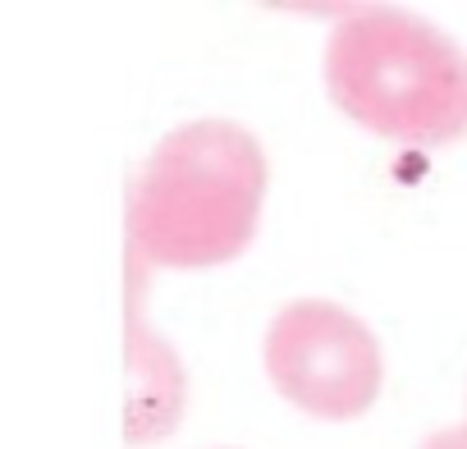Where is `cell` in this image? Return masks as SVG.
<instances>
[{
  "label": "cell",
  "instance_id": "1",
  "mask_svg": "<svg viewBox=\"0 0 467 449\" xmlns=\"http://www.w3.org/2000/svg\"><path fill=\"white\" fill-rule=\"evenodd\" d=\"M266 197V151L234 120H192L156 142L129 188V262L206 271L253 239Z\"/></svg>",
  "mask_w": 467,
  "mask_h": 449
},
{
  "label": "cell",
  "instance_id": "2",
  "mask_svg": "<svg viewBox=\"0 0 467 449\" xmlns=\"http://www.w3.org/2000/svg\"><path fill=\"white\" fill-rule=\"evenodd\" d=\"M330 101L362 129L440 147L467 133V51L421 15L348 10L326 42Z\"/></svg>",
  "mask_w": 467,
  "mask_h": 449
},
{
  "label": "cell",
  "instance_id": "3",
  "mask_svg": "<svg viewBox=\"0 0 467 449\" xmlns=\"http://www.w3.org/2000/svg\"><path fill=\"white\" fill-rule=\"evenodd\" d=\"M271 385L307 417H362L385 381V358L367 321L330 298H294L266 330Z\"/></svg>",
  "mask_w": 467,
  "mask_h": 449
},
{
  "label": "cell",
  "instance_id": "4",
  "mask_svg": "<svg viewBox=\"0 0 467 449\" xmlns=\"http://www.w3.org/2000/svg\"><path fill=\"white\" fill-rule=\"evenodd\" d=\"M142 266L129 262V321H124V440H165L188 403V376L174 344L142 317Z\"/></svg>",
  "mask_w": 467,
  "mask_h": 449
},
{
  "label": "cell",
  "instance_id": "5",
  "mask_svg": "<svg viewBox=\"0 0 467 449\" xmlns=\"http://www.w3.org/2000/svg\"><path fill=\"white\" fill-rule=\"evenodd\" d=\"M421 449H467V426H449L421 440Z\"/></svg>",
  "mask_w": 467,
  "mask_h": 449
}]
</instances>
